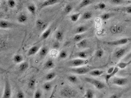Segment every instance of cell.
<instances>
[{
  "mask_svg": "<svg viewBox=\"0 0 131 98\" xmlns=\"http://www.w3.org/2000/svg\"><path fill=\"white\" fill-rule=\"evenodd\" d=\"M42 96L43 93L42 91L40 89H37L34 93V98H42Z\"/></svg>",
  "mask_w": 131,
  "mask_h": 98,
  "instance_id": "cell-42",
  "label": "cell"
},
{
  "mask_svg": "<svg viewBox=\"0 0 131 98\" xmlns=\"http://www.w3.org/2000/svg\"><path fill=\"white\" fill-rule=\"evenodd\" d=\"M27 8L28 11L30 14H32V15H35L36 14V7L34 4H29L27 7Z\"/></svg>",
  "mask_w": 131,
  "mask_h": 98,
  "instance_id": "cell-34",
  "label": "cell"
},
{
  "mask_svg": "<svg viewBox=\"0 0 131 98\" xmlns=\"http://www.w3.org/2000/svg\"><path fill=\"white\" fill-rule=\"evenodd\" d=\"M59 3H60V1H59V0H46V1H43V3L41 4L40 5V8H44L45 7L55 5Z\"/></svg>",
  "mask_w": 131,
  "mask_h": 98,
  "instance_id": "cell-10",
  "label": "cell"
},
{
  "mask_svg": "<svg viewBox=\"0 0 131 98\" xmlns=\"http://www.w3.org/2000/svg\"><path fill=\"white\" fill-rule=\"evenodd\" d=\"M73 9V6L71 4H67V5H65L64 9H63V11H64L65 14H69L72 11Z\"/></svg>",
  "mask_w": 131,
  "mask_h": 98,
  "instance_id": "cell-38",
  "label": "cell"
},
{
  "mask_svg": "<svg viewBox=\"0 0 131 98\" xmlns=\"http://www.w3.org/2000/svg\"><path fill=\"white\" fill-rule=\"evenodd\" d=\"M110 31L112 34H118L123 31V27L120 25H114L111 26Z\"/></svg>",
  "mask_w": 131,
  "mask_h": 98,
  "instance_id": "cell-12",
  "label": "cell"
},
{
  "mask_svg": "<svg viewBox=\"0 0 131 98\" xmlns=\"http://www.w3.org/2000/svg\"><path fill=\"white\" fill-rule=\"evenodd\" d=\"M87 26L84 25H81L76 28V29H75V33H76V34H82L84 32L87 31Z\"/></svg>",
  "mask_w": 131,
  "mask_h": 98,
  "instance_id": "cell-22",
  "label": "cell"
},
{
  "mask_svg": "<svg viewBox=\"0 0 131 98\" xmlns=\"http://www.w3.org/2000/svg\"><path fill=\"white\" fill-rule=\"evenodd\" d=\"M95 69H97V67L94 66H81L79 68H72L69 69V71L75 74L82 75L89 73L90 71Z\"/></svg>",
  "mask_w": 131,
  "mask_h": 98,
  "instance_id": "cell-1",
  "label": "cell"
},
{
  "mask_svg": "<svg viewBox=\"0 0 131 98\" xmlns=\"http://www.w3.org/2000/svg\"><path fill=\"white\" fill-rule=\"evenodd\" d=\"M36 80L35 77H31L28 82V88L29 89L34 90L36 86Z\"/></svg>",
  "mask_w": 131,
  "mask_h": 98,
  "instance_id": "cell-21",
  "label": "cell"
},
{
  "mask_svg": "<svg viewBox=\"0 0 131 98\" xmlns=\"http://www.w3.org/2000/svg\"><path fill=\"white\" fill-rule=\"evenodd\" d=\"M93 2L94 1H93V0H83L79 4V5H78V9H80L83 8L87 7V6L92 4L93 3Z\"/></svg>",
  "mask_w": 131,
  "mask_h": 98,
  "instance_id": "cell-14",
  "label": "cell"
},
{
  "mask_svg": "<svg viewBox=\"0 0 131 98\" xmlns=\"http://www.w3.org/2000/svg\"><path fill=\"white\" fill-rule=\"evenodd\" d=\"M67 56H68V54H67V52L66 51L62 50L59 53V58L61 59V60H65L66 58H67Z\"/></svg>",
  "mask_w": 131,
  "mask_h": 98,
  "instance_id": "cell-40",
  "label": "cell"
},
{
  "mask_svg": "<svg viewBox=\"0 0 131 98\" xmlns=\"http://www.w3.org/2000/svg\"><path fill=\"white\" fill-rule=\"evenodd\" d=\"M93 14L91 11H86L81 15V19L83 20H89L93 17Z\"/></svg>",
  "mask_w": 131,
  "mask_h": 98,
  "instance_id": "cell-29",
  "label": "cell"
},
{
  "mask_svg": "<svg viewBox=\"0 0 131 98\" xmlns=\"http://www.w3.org/2000/svg\"><path fill=\"white\" fill-rule=\"evenodd\" d=\"M115 67H114V66L110 67V68L107 70V74H110V73L113 72L114 69H115Z\"/></svg>",
  "mask_w": 131,
  "mask_h": 98,
  "instance_id": "cell-49",
  "label": "cell"
},
{
  "mask_svg": "<svg viewBox=\"0 0 131 98\" xmlns=\"http://www.w3.org/2000/svg\"><path fill=\"white\" fill-rule=\"evenodd\" d=\"M55 66L54 63L53 61L51 59H49V60L45 63L44 65V68L46 69H51L54 68Z\"/></svg>",
  "mask_w": 131,
  "mask_h": 98,
  "instance_id": "cell-19",
  "label": "cell"
},
{
  "mask_svg": "<svg viewBox=\"0 0 131 98\" xmlns=\"http://www.w3.org/2000/svg\"><path fill=\"white\" fill-rule=\"evenodd\" d=\"M127 52H128V48H120L114 53V57L117 60H121L125 55Z\"/></svg>",
  "mask_w": 131,
  "mask_h": 98,
  "instance_id": "cell-8",
  "label": "cell"
},
{
  "mask_svg": "<svg viewBox=\"0 0 131 98\" xmlns=\"http://www.w3.org/2000/svg\"><path fill=\"white\" fill-rule=\"evenodd\" d=\"M13 61L15 64H21L24 62V57L20 54H16L13 58Z\"/></svg>",
  "mask_w": 131,
  "mask_h": 98,
  "instance_id": "cell-27",
  "label": "cell"
},
{
  "mask_svg": "<svg viewBox=\"0 0 131 98\" xmlns=\"http://www.w3.org/2000/svg\"><path fill=\"white\" fill-rule=\"evenodd\" d=\"M75 55H76L77 58L83 59V60H86L88 56H89L88 52L85 51H82L77 52Z\"/></svg>",
  "mask_w": 131,
  "mask_h": 98,
  "instance_id": "cell-25",
  "label": "cell"
},
{
  "mask_svg": "<svg viewBox=\"0 0 131 98\" xmlns=\"http://www.w3.org/2000/svg\"><path fill=\"white\" fill-rule=\"evenodd\" d=\"M56 76H57V74L55 72H50L45 75V81L47 82H50V81H52V80H53V79H54L55 77H56Z\"/></svg>",
  "mask_w": 131,
  "mask_h": 98,
  "instance_id": "cell-23",
  "label": "cell"
},
{
  "mask_svg": "<svg viewBox=\"0 0 131 98\" xmlns=\"http://www.w3.org/2000/svg\"><path fill=\"white\" fill-rule=\"evenodd\" d=\"M25 96L24 92L21 90H19L16 93V98H25Z\"/></svg>",
  "mask_w": 131,
  "mask_h": 98,
  "instance_id": "cell-47",
  "label": "cell"
},
{
  "mask_svg": "<svg viewBox=\"0 0 131 98\" xmlns=\"http://www.w3.org/2000/svg\"><path fill=\"white\" fill-rule=\"evenodd\" d=\"M14 25V24H12L11 22L7 21V20L1 19V21H0V28L1 29H9V28L13 27Z\"/></svg>",
  "mask_w": 131,
  "mask_h": 98,
  "instance_id": "cell-13",
  "label": "cell"
},
{
  "mask_svg": "<svg viewBox=\"0 0 131 98\" xmlns=\"http://www.w3.org/2000/svg\"><path fill=\"white\" fill-rule=\"evenodd\" d=\"M84 80L86 82L89 83L90 84L93 85L94 87L97 89L101 90L103 89L105 87V84L103 82H102L98 79L93 78V77H85L84 78Z\"/></svg>",
  "mask_w": 131,
  "mask_h": 98,
  "instance_id": "cell-2",
  "label": "cell"
},
{
  "mask_svg": "<svg viewBox=\"0 0 131 98\" xmlns=\"http://www.w3.org/2000/svg\"><path fill=\"white\" fill-rule=\"evenodd\" d=\"M55 38H56V41L59 42H61L63 40V38H64V34H63V31H57L55 34Z\"/></svg>",
  "mask_w": 131,
  "mask_h": 98,
  "instance_id": "cell-28",
  "label": "cell"
},
{
  "mask_svg": "<svg viewBox=\"0 0 131 98\" xmlns=\"http://www.w3.org/2000/svg\"><path fill=\"white\" fill-rule=\"evenodd\" d=\"M95 9H99V10H103L104 9H105L106 8V4L103 2H101V3H99L97 4L95 7Z\"/></svg>",
  "mask_w": 131,
  "mask_h": 98,
  "instance_id": "cell-39",
  "label": "cell"
},
{
  "mask_svg": "<svg viewBox=\"0 0 131 98\" xmlns=\"http://www.w3.org/2000/svg\"><path fill=\"white\" fill-rule=\"evenodd\" d=\"M119 69L117 66H116L115 68V69H114V71L113 72L111 73H110V74H107L106 75H105V81L106 82H108V81L110 80V79H111L113 78L115 75L116 73H118V72L119 71Z\"/></svg>",
  "mask_w": 131,
  "mask_h": 98,
  "instance_id": "cell-20",
  "label": "cell"
},
{
  "mask_svg": "<svg viewBox=\"0 0 131 98\" xmlns=\"http://www.w3.org/2000/svg\"><path fill=\"white\" fill-rule=\"evenodd\" d=\"M7 4L10 8H14L16 6V1L14 0H8L7 1Z\"/></svg>",
  "mask_w": 131,
  "mask_h": 98,
  "instance_id": "cell-44",
  "label": "cell"
},
{
  "mask_svg": "<svg viewBox=\"0 0 131 98\" xmlns=\"http://www.w3.org/2000/svg\"><path fill=\"white\" fill-rule=\"evenodd\" d=\"M109 3L111 4L118 5L122 4L124 3V2L122 0H110V1H109Z\"/></svg>",
  "mask_w": 131,
  "mask_h": 98,
  "instance_id": "cell-43",
  "label": "cell"
},
{
  "mask_svg": "<svg viewBox=\"0 0 131 98\" xmlns=\"http://www.w3.org/2000/svg\"><path fill=\"white\" fill-rule=\"evenodd\" d=\"M104 71L100 70V69H93V70H92L91 71H90V72L89 73V74L91 76L97 77V76H101V75L104 73Z\"/></svg>",
  "mask_w": 131,
  "mask_h": 98,
  "instance_id": "cell-17",
  "label": "cell"
},
{
  "mask_svg": "<svg viewBox=\"0 0 131 98\" xmlns=\"http://www.w3.org/2000/svg\"><path fill=\"white\" fill-rule=\"evenodd\" d=\"M84 36L85 35H84L83 34H76L74 36L73 40H74V41L78 43L84 40Z\"/></svg>",
  "mask_w": 131,
  "mask_h": 98,
  "instance_id": "cell-37",
  "label": "cell"
},
{
  "mask_svg": "<svg viewBox=\"0 0 131 98\" xmlns=\"http://www.w3.org/2000/svg\"><path fill=\"white\" fill-rule=\"evenodd\" d=\"M42 48L40 46V45H34L32 46L29 50H28L27 55L28 56H33L35 55L39 51L40 48Z\"/></svg>",
  "mask_w": 131,
  "mask_h": 98,
  "instance_id": "cell-11",
  "label": "cell"
},
{
  "mask_svg": "<svg viewBox=\"0 0 131 98\" xmlns=\"http://www.w3.org/2000/svg\"><path fill=\"white\" fill-rule=\"evenodd\" d=\"M28 68H29L28 62H26V61H24L23 62H22L21 64L19 65V70L20 72H23L24 71H25Z\"/></svg>",
  "mask_w": 131,
  "mask_h": 98,
  "instance_id": "cell-31",
  "label": "cell"
},
{
  "mask_svg": "<svg viewBox=\"0 0 131 98\" xmlns=\"http://www.w3.org/2000/svg\"><path fill=\"white\" fill-rule=\"evenodd\" d=\"M56 88H57V87H54V89L53 90V92H52V94H51V95L50 96V97H49V98H53V97H54V93H55V91H56Z\"/></svg>",
  "mask_w": 131,
  "mask_h": 98,
  "instance_id": "cell-50",
  "label": "cell"
},
{
  "mask_svg": "<svg viewBox=\"0 0 131 98\" xmlns=\"http://www.w3.org/2000/svg\"><path fill=\"white\" fill-rule=\"evenodd\" d=\"M130 63H131V60H130L128 61V62H121L119 63H118L117 65H116V66H117L119 69H124L125 68H126V67L130 64Z\"/></svg>",
  "mask_w": 131,
  "mask_h": 98,
  "instance_id": "cell-36",
  "label": "cell"
},
{
  "mask_svg": "<svg viewBox=\"0 0 131 98\" xmlns=\"http://www.w3.org/2000/svg\"><path fill=\"white\" fill-rule=\"evenodd\" d=\"M67 79L69 82L72 83H77L79 82V79L74 75H70L67 76Z\"/></svg>",
  "mask_w": 131,
  "mask_h": 98,
  "instance_id": "cell-33",
  "label": "cell"
},
{
  "mask_svg": "<svg viewBox=\"0 0 131 98\" xmlns=\"http://www.w3.org/2000/svg\"><path fill=\"white\" fill-rule=\"evenodd\" d=\"M88 64V61L86 60H83V59L77 58L73 59L67 62V65L69 66L73 67V68H79V67L83 66Z\"/></svg>",
  "mask_w": 131,
  "mask_h": 98,
  "instance_id": "cell-4",
  "label": "cell"
},
{
  "mask_svg": "<svg viewBox=\"0 0 131 98\" xmlns=\"http://www.w3.org/2000/svg\"><path fill=\"white\" fill-rule=\"evenodd\" d=\"M53 48L54 49V50H58V49L60 48V42L57 41H56L53 44Z\"/></svg>",
  "mask_w": 131,
  "mask_h": 98,
  "instance_id": "cell-48",
  "label": "cell"
},
{
  "mask_svg": "<svg viewBox=\"0 0 131 98\" xmlns=\"http://www.w3.org/2000/svg\"><path fill=\"white\" fill-rule=\"evenodd\" d=\"M111 83L113 85L119 86H123L128 83V79L126 77H115L112 79Z\"/></svg>",
  "mask_w": 131,
  "mask_h": 98,
  "instance_id": "cell-7",
  "label": "cell"
},
{
  "mask_svg": "<svg viewBox=\"0 0 131 98\" xmlns=\"http://www.w3.org/2000/svg\"><path fill=\"white\" fill-rule=\"evenodd\" d=\"M87 45H88L87 40H85V39H84V40L81 41L80 42L77 43V46L79 48L83 49V48H85L86 47H87Z\"/></svg>",
  "mask_w": 131,
  "mask_h": 98,
  "instance_id": "cell-35",
  "label": "cell"
},
{
  "mask_svg": "<svg viewBox=\"0 0 131 98\" xmlns=\"http://www.w3.org/2000/svg\"><path fill=\"white\" fill-rule=\"evenodd\" d=\"M12 96V89L11 84L7 78L5 80L4 91L1 98H11Z\"/></svg>",
  "mask_w": 131,
  "mask_h": 98,
  "instance_id": "cell-6",
  "label": "cell"
},
{
  "mask_svg": "<svg viewBox=\"0 0 131 98\" xmlns=\"http://www.w3.org/2000/svg\"><path fill=\"white\" fill-rule=\"evenodd\" d=\"M97 98H102V96H100V97H98Z\"/></svg>",
  "mask_w": 131,
  "mask_h": 98,
  "instance_id": "cell-52",
  "label": "cell"
},
{
  "mask_svg": "<svg viewBox=\"0 0 131 98\" xmlns=\"http://www.w3.org/2000/svg\"><path fill=\"white\" fill-rule=\"evenodd\" d=\"M81 15V13H77L71 14L70 15V21L73 22H76L79 19V18H80Z\"/></svg>",
  "mask_w": 131,
  "mask_h": 98,
  "instance_id": "cell-24",
  "label": "cell"
},
{
  "mask_svg": "<svg viewBox=\"0 0 131 98\" xmlns=\"http://www.w3.org/2000/svg\"><path fill=\"white\" fill-rule=\"evenodd\" d=\"M114 15V14L110 13H104L100 15V18H101V19L102 20V21H106V20L109 19L113 17Z\"/></svg>",
  "mask_w": 131,
  "mask_h": 98,
  "instance_id": "cell-32",
  "label": "cell"
},
{
  "mask_svg": "<svg viewBox=\"0 0 131 98\" xmlns=\"http://www.w3.org/2000/svg\"><path fill=\"white\" fill-rule=\"evenodd\" d=\"M36 27L39 31H45L48 29V24L47 22H45L42 19H38L36 21Z\"/></svg>",
  "mask_w": 131,
  "mask_h": 98,
  "instance_id": "cell-9",
  "label": "cell"
},
{
  "mask_svg": "<svg viewBox=\"0 0 131 98\" xmlns=\"http://www.w3.org/2000/svg\"><path fill=\"white\" fill-rule=\"evenodd\" d=\"M122 10L128 14H131V4L122 8Z\"/></svg>",
  "mask_w": 131,
  "mask_h": 98,
  "instance_id": "cell-45",
  "label": "cell"
},
{
  "mask_svg": "<svg viewBox=\"0 0 131 98\" xmlns=\"http://www.w3.org/2000/svg\"><path fill=\"white\" fill-rule=\"evenodd\" d=\"M52 27H49L48 28V29L45 30V31H43V32L40 36L41 40H46V39L50 35L51 33H52Z\"/></svg>",
  "mask_w": 131,
  "mask_h": 98,
  "instance_id": "cell-16",
  "label": "cell"
},
{
  "mask_svg": "<svg viewBox=\"0 0 131 98\" xmlns=\"http://www.w3.org/2000/svg\"><path fill=\"white\" fill-rule=\"evenodd\" d=\"M49 52V49L46 46H43L40 48V50L39 52V56L41 59L45 58Z\"/></svg>",
  "mask_w": 131,
  "mask_h": 98,
  "instance_id": "cell-15",
  "label": "cell"
},
{
  "mask_svg": "<svg viewBox=\"0 0 131 98\" xmlns=\"http://www.w3.org/2000/svg\"><path fill=\"white\" fill-rule=\"evenodd\" d=\"M17 20H18V22H19V23L24 24V23H25V22H27L28 17L25 14L21 13L18 16Z\"/></svg>",
  "mask_w": 131,
  "mask_h": 98,
  "instance_id": "cell-18",
  "label": "cell"
},
{
  "mask_svg": "<svg viewBox=\"0 0 131 98\" xmlns=\"http://www.w3.org/2000/svg\"><path fill=\"white\" fill-rule=\"evenodd\" d=\"M104 54V51L102 50V49H98L97 51H96V52L95 53V56L97 57L98 58H101L102 56H103Z\"/></svg>",
  "mask_w": 131,
  "mask_h": 98,
  "instance_id": "cell-41",
  "label": "cell"
},
{
  "mask_svg": "<svg viewBox=\"0 0 131 98\" xmlns=\"http://www.w3.org/2000/svg\"><path fill=\"white\" fill-rule=\"evenodd\" d=\"M123 94H124V93L122 92L114 93L111 95L109 98H121L123 96Z\"/></svg>",
  "mask_w": 131,
  "mask_h": 98,
  "instance_id": "cell-46",
  "label": "cell"
},
{
  "mask_svg": "<svg viewBox=\"0 0 131 98\" xmlns=\"http://www.w3.org/2000/svg\"><path fill=\"white\" fill-rule=\"evenodd\" d=\"M130 59H131V51H130V52L129 53V54L127 55L125 57V60H130Z\"/></svg>",
  "mask_w": 131,
  "mask_h": 98,
  "instance_id": "cell-51",
  "label": "cell"
},
{
  "mask_svg": "<svg viewBox=\"0 0 131 98\" xmlns=\"http://www.w3.org/2000/svg\"><path fill=\"white\" fill-rule=\"evenodd\" d=\"M60 93L61 96L65 98H71L75 97L77 95V92L74 89L67 86L61 90Z\"/></svg>",
  "mask_w": 131,
  "mask_h": 98,
  "instance_id": "cell-3",
  "label": "cell"
},
{
  "mask_svg": "<svg viewBox=\"0 0 131 98\" xmlns=\"http://www.w3.org/2000/svg\"><path fill=\"white\" fill-rule=\"evenodd\" d=\"M84 98H95V93L93 91V90L91 89H88L86 90Z\"/></svg>",
  "mask_w": 131,
  "mask_h": 98,
  "instance_id": "cell-26",
  "label": "cell"
},
{
  "mask_svg": "<svg viewBox=\"0 0 131 98\" xmlns=\"http://www.w3.org/2000/svg\"><path fill=\"white\" fill-rule=\"evenodd\" d=\"M52 88V83L50 82H46L42 85V89L46 92H49Z\"/></svg>",
  "mask_w": 131,
  "mask_h": 98,
  "instance_id": "cell-30",
  "label": "cell"
},
{
  "mask_svg": "<svg viewBox=\"0 0 131 98\" xmlns=\"http://www.w3.org/2000/svg\"><path fill=\"white\" fill-rule=\"evenodd\" d=\"M130 40L131 39L129 38H122L117 40L112 41L104 42V43L109 46H119L128 44Z\"/></svg>",
  "mask_w": 131,
  "mask_h": 98,
  "instance_id": "cell-5",
  "label": "cell"
}]
</instances>
